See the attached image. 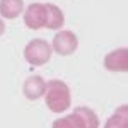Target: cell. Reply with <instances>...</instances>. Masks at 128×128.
<instances>
[{
    "mask_svg": "<svg viewBox=\"0 0 128 128\" xmlns=\"http://www.w3.org/2000/svg\"><path fill=\"white\" fill-rule=\"evenodd\" d=\"M44 102L46 108L56 114L65 113L72 104V94L70 87L60 79H53L46 82V90H44Z\"/></svg>",
    "mask_w": 128,
    "mask_h": 128,
    "instance_id": "obj_1",
    "label": "cell"
},
{
    "mask_svg": "<svg viewBox=\"0 0 128 128\" xmlns=\"http://www.w3.org/2000/svg\"><path fill=\"white\" fill-rule=\"evenodd\" d=\"M51 55H53L51 44L46 40H40V38L31 40L24 48V60L32 67H41L48 63L51 60Z\"/></svg>",
    "mask_w": 128,
    "mask_h": 128,
    "instance_id": "obj_2",
    "label": "cell"
},
{
    "mask_svg": "<svg viewBox=\"0 0 128 128\" xmlns=\"http://www.w3.org/2000/svg\"><path fill=\"white\" fill-rule=\"evenodd\" d=\"M79 48V40L75 36L74 31H60L55 34L53 43H51V50L60 55V56H68L74 55Z\"/></svg>",
    "mask_w": 128,
    "mask_h": 128,
    "instance_id": "obj_3",
    "label": "cell"
},
{
    "mask_svg": "<svg viewBox=\"0 0 128 128\" xmlns=\"http://www.w3.org/2000/svg\"><path fill=\"white\" fill-rule=\"evenodd\" d=\"M24 24L32 31L46 26V4H31L24 10Z\"/></svg>",
    "mask_w": 128,
    "mask_h": 128,
    "instance_id": "obj_4",
    "label": "cell"
},
{
    "mask_svg": "<svg viewBox=\"0 0 128 128\" xmlns=\"http://www.w3.org/2000/svg\"><path fill=\"white\" fill-rule=\"evenodd\" d=\"M104 68L114 74H125L128 70V50L121 46L118 50L109 51L104 56Z\"/></svg>",
    "mask_w": 128,
    "mask_h": 128,
    "instance_id": "obj_5",
    "label": "cell"
},
{
    "mask_svg": "<svg viewBox=\"0 0 128 128\" xmlns=\"http://www.w3.org/2000/svg\"><path fill=\"white\" fill-rule=\"evenodd\" d=\"M46 90V80L43 79L41 75H31L26 79L24 86H22V92L24 96L29 99V101H36V99L43 98Z\"/></svg>",
    "mask_w": 128,
    "mask_h": 128,
    "instance_id": "obj_6",
    "label": "cell"
},
{
    "mask_svg": "<svg viewBox=\"0 0 128 128\" xmlns=\"http://www.w3.org/2000/svg\"><path fill=\"white\" fill-rule=\"evenodd\" d=\"M63 22H65V16L60 7L53 5V4H46V29L51 31H58L63 28Z\"/></svg>",
    "mask_w": 128,
    "mask_h": 128,
    "instance_id": "obj_7",
    "label": "cell"
},
{
    "mask_svg": "<svg viewBox=\"0 0 128 128\" xmlns=\"http://www.w3.org/2000/svg\"><path fill=\"white\" fill-rule=\"evenodd\" d=\"M24 10V0H0V16L4 19H17Z\"/></svg>",
    "mask_w": 128,
    "mask_h": 128,
    "instance_id": "obj_8",
    "label": "cell"
},
{
    "mask_svg": "<svg viewBox=\"0 0 128 128\" xmlns=\"http://www.w3.org/2000/svg\"><path fill=\"white\" fill-rule=\"evenodd\" d=\"M74 114L77 116V120L80 121L82 128H98L99 126V118L98 114L87 106H79L74 109Z\"/></svg>",
    "mask_w": 128,
    "mask_h": 128,
    "instance_id": "obj_9",
    "label": "cell"
},
{
    "mask_svg": "<svg viewBox=\"0 0 128 128\" xmlns=\"http://www.w3.org/2000/svg\"><path fill=\"white\" fill-rule=\"evenodd\" d=\"M126 125H128V108L123 104V106H120V108L113 113V116L106 121V126L125 128Z\"/></svg>",
    "mask_w": 128,
    "mask_h": 128,
    "instance_id": "obj_10",
    "label": "cell"
},
{
    "mask_svg": "<svg viewBox=\"0 0 128 128\" xmlns=\"http://www.w3.org/2000/svg\"><path fill=\"white\" fill-rule=\"evenodd\" d=\"M53 126H72V128H82V125H80V121L77 120V116H75V114L72 113V114L65 116V118L56 120V121L53 123Z\"/></svg>",
    "mask_w": 128,
    "mask_h": 128,
    "instance_id": "obj_11",
    "label": "cell"
},
{
    "mask_svg": "<svg viewBox=\"0 0 128 128\" xmlns=\"http://www.w3.org/2000/svg\"><path fill=\"white\" fill-rule=\"evenodd\" d=\"M4 32H5V22H4V20L0 19V36H2Z\"/></svg>",
    "mask_w": 128,
    "mask_h": 128,
    "instance_id": "obj_12",
    "label": "cell"
}]
</instances>
